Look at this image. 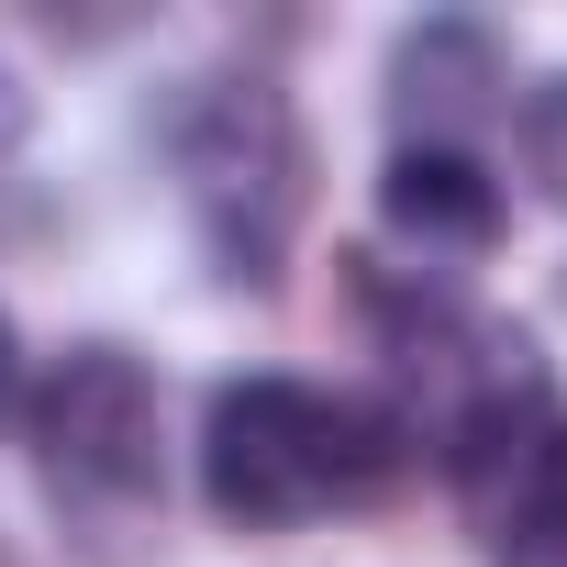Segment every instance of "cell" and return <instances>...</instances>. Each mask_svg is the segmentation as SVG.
I'll list each match as a JSON object with an SVG mask.
<instances>
[{
  "mask_svg": "<svg viewBox=\"0 0 567 567\" xmlns=\"http://www.w3.org/2000/svg\"><path fill=\"white\" fill-rule=\"evenodd\" d=\"M379 212H390V234L423 245V256H489V234H501V178H489L467 145H390Z\"/></svg>",
  "mask_w": 567,
  "mask_h": 567,
  "instance_id": "4",
  "label": "cell"
},
{
  "mask_svg": "<svg viewBox=\"0 0 567 567\" xmlns=\"http://www.w3.org/2000/svg\"><path fill=\"white\" fill-rule=\"evenodd\" d=\"M167 156H178V189H189V223L200 245L223 256V278H278L301 234V123L267 79H200L178 112H167Z\"/></svg>",
  "mask_w": 567,
  "mask_h": 567,
  "instance_id": "2",
  "label": "cell"
},
{
  "mask_svg": "<svg viewBox=\"0 0 567 567\" xmlns=\"http://www.w3.org/2000/svg\"><path fill=\"white\" fill-rule=\"evenodd\" d=\"M12 390H23V346H12V312H0V412H12Z\"/></svg>",
  "mask_w": 567,
  "mask_h": 567,
  "instance_id": "8",
  "label": "cell"
},
{
  "mask_svg": "<svg viewBox=\"0 0 567 567\" xmlns=\"http://www.w3.org/2000/svg\"><path fill=\"white\" fill-rule=\"evenodd\" d=\"M401 456H412L401 412H379L357 390H312V379H223L200 412V489L245 534L323 523V512L390 489Z\"/></svg>",
  "mask_w": 567,
  "mask_h": 567,
  "instance_id": "1",
  "label": "cell"
},
{
  "mask_svg": "<svg viewBox=\"0 0 567 567\" xmlns=\"http://www.w3.org/2000/svg\"><path fill=\"white\" fill-rule=\"evenodd\" d=\"M523 167H534V189L567 212V79H545V90L523 101Z\"/></svg>",
  "mask_w": 567,
  "mask_h": 567,
  "instance_id": "7",
  "label": "cell"
},
{
  "mask_svg": "<svg viewBox=\"0 0 567 567\" xmlns=\"http://www.w3.org/2000/svg\"><path fill=\"white\" fill-rule=\"evenodd\" d=\"M23 134V101H12V79H0V145H12Z\"/></svg>",
  "mask_w": 567,
  "mask_h": 567,
  "instance_id": "9",
  "label": "cell"
},
{
  "mask_svg": "<svg viewBox=\"0 0 567 567\" xmlns=\"http://www.w3.org/2000/svg\"><path fill=\"white\" fill-rule=\"evenodd\" d=\"M34 456L79 501H145L156 489V379L123 346H79L34 390Z\"/></svg>",
  "mask_w": 567,
  "mask_h": 567,
  "instance_id": "3",
  "label": "cell"
},
{
  "mask_svg": "<svg viewBox=\"0 0 567 567\" xmlns=\"http://www.w3.org/2000/svg\"><path fill=\"white\" fill-rule=\"evenodd\" d=\"M390 90H401V145H467V123L501 90V45L478 23H423V34H401Z\"/></svg>",
  "mask_w": 567,
  "mask_h": 567,
  "instance_id": "5",
  "label": "cell"
},
{
  "mask_svg": "<svg viewBox=\"0 0 567 567\" xmlns=\"http://www.w3.org/2000/svg\"><path fill=\"white\" fill-rule=\"evenodd\" d=\"M489 545H501V567H567V423L545 434V456H534V478Z\"/></svg>",
  "mask_w": 567,
  "mask_h": 567,
  "instance_id": "6",
  "label": "cell"
}]
</instances>
